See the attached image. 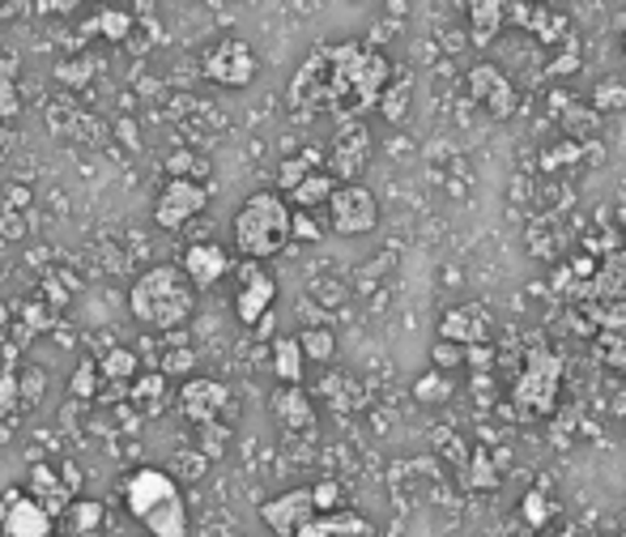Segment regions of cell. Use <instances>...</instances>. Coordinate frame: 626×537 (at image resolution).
I'll return each instance as SVG.
<instances>
[{
  "instance_id": "cell-9",
  "label": "cell",
  "mask_w": 626,
  "mask_h": 537,
  "mask_svg": "<svg viewBox=\"0 0 626 537\" xmlns=\"http://www.w3.org/2000/svg\"><path fill=\"white\" fill-rule=\"evenodd\" d=\"M367 158H371V133H367V124H363V120H345L341 133L333 137V146H329V175H333L337 184H354V180L363 175Z\"/></svg>"
},
{
  "instance_id": "cell-10",
  "label": "cell",
  "mask_w": 626,
  "mask_h": 537,
  "mask_svg": "<svg viewBox=\"0 0 626 537\" xmlns=\"http://www.w3.org/2000/svg\"><path fill=\"white\" fill-rule=\"evenodd\" d=\"M0 534L4 537H56V521L26 495L4 490L0 495Z\"/></svg>"
},
{
  "instance_id": "cell-29",
  "label": "cell",
  "mask_w": 626,
  "mask_h": 537,
  "mask_svg": "<svg viewBox=\"0 0 626 537\" xmlns=\"http://www.w3.org/2000/svg\"><path fill=\"white\" fill-rule=\"evenodd\" d=\"M98 376L102 380H137V354L133 350H111L98 363Z\"/></svg>"
},
{
  "instance_id": "cell-24",
  "label": "cell",
  "mask_w": 626,
  "mask_h": 537,
  "mask_svg": "<svg viewBox=\"0 0 626 537\" xmlns=\"http://www.w3.org/2000/svg\"><path fill=\"white\" fill-rule=\"evenodd\" d=\"M597 354H601V363H610L614 371H626V316L597 329Z\"/></svg>"
},
{
  "instance_id": "cell-26",
  "label": "cell",
  "mask_w": 626,
  "mask_h": 537,
  "mask_svg": "<svg viewBox=\"0 0 626 537\" xmlns=\"http://www.w3.org/2000/svg\"><path fill=\"white\" fill-rule=\"evenodd\" d=\"M298 350L311 363H329L337 354V338H333V329H303L298 333Z\"/></svg>"
},
{
  "instance_id": "cell-31",
  "label": "cell",
  "mask_w": 626,
  "mask_h": 537,
  "mask_svg": "<svg viewBox=\"0 0 626 537\" xmlns=\"http://www.w3.org/2000/svg\"><path fill=\"white\" fill-rule=\"evenodd\" d=\"M69 392H73V396H86V401H90V396H98V363H95V358H86V363L73 371Z\"/></svg>"
},
{
  "instance_id": "cell-37",
  "label": "cell",
  "mask_w": 626,
  "mask_h": 537,
  "mask_svg": "<svg viewBox=\"0 0 626 537\" xmlns=\"http://www.w3.org/2000/svg\"><path fill=\"white\" fill-rule=\"evenodd\" d=\"M0 410H17V380L9 371L0 376Z\"/></svg>"
},
{
  "instance_id": "cell-20",
  "label": "cell",
  "mask_w": 626,
  "mask_h": 537,
  "mask_svg": "<svg viewBox=\"0 0 626 537\" xmlns=\"http://www.w3.org/2000/svg\"><path fill=\"white\" fill-rule=\"evenodd\" d=\"M273 414H278V423L286 431H311L316 427V410H311L307 392L298 389V385H286V389L273 396Z\"/></svg>"
},
{
  "instance_id": "cell-40",
  "label": "cell",
  "mask_w": 626,
  "mask_h": 537,
  "mask_svg": "<svg viewBox=\"0 0 626 537\" xmlns=\"http://www.w3.org/2000/svg\"><path fill=\"white\" fill-rule=\"evenodd\" d=\"M623 48H626V39H623Z\"/></svg>"
},
{
  "instance_id": "cell-7",
  "label": "cell",
  "mask_w": 626,
  "mask_h": 537,
  "mask_svg": "<svg viewBox=\"0 0 626 537\" xmlns=\"http://www.w3.org/2000/svg\"><path fill=\"white\" fill-rule=\"evenodd\" d=\"M205 205H209V188L188 180V175H175V180H167V188L154 200V222L162 231H180V227L193 222Z\"/></svg>"
},
{
  "instance_id": "cell-28",
  "label": "cell",
  "mask_w": 626,
  "mask_h": 537,
  "mask_svg": "<svg viewBox=\"0 0 626 537\" xmlns=\"http://www.w3.org/2000/svg\"><path fill=\"white\" fill-rule=\"evenodd\" d=\"M311 171H320V154H316V149H303L298 158H286V162H282V171H278V188H286L290 193V188H294L303 175H311Z\"/></svg>"
},
{
  "instance_id": "cell-15",
  "label": "cell",
  "mask_w": 626,
  "mask_h": 537,
  "mask_svg": "<svg viewBox=\"0 0 626 537\" xmlns=\"http://www.w3.org/2000/svg\"><path fill=\"white\" fill-rule=\"evenodd\" d=\"M439 338H443V342H456V345L490 342V312H486L482 303H461V307L443 312Z\"/></svg>"
},
{
  "instance_id": "cell-34",
  "label": "cell",
  "mask_w": 626,
  "mask_h": 537,
  "mask_svg": "<svg viewBox=\"0 0 626 537\" xmlns=\"http://www.w3.org/2000/svg\"><path fill=\"white\" fill-rule=\"evenodd\" d=\"M520 512H525V525L529 529H541L545 521H550V508H545V495H525V503H520Z\"/></svg>"
},
{
  "instance_id": "cell-3",
  "label": "cell",
  "mask_w": 626,
  "mask_h": 537,
  "mask_svg": "<svg viewBox=\"0 0 626 537\" xmlns=\"http://www.w3.org/2000/svg\"><path fill=\"white\" fill-rule=\"evenodd\" d=\"M124 508L142 521L149 537H188V503L167 469H133L124 478Z\"/></svg>"
},
{
  "instance_id": "cell-38",
  "label": "cell",
  "mask_w": 626,
  "mask_h": 537,
  "mask_svg": "<svg viewBox=\"0 0 626 537\" xmlns=\"http://www.w3.org/2000/svg\"><path fill=\"white\" fill-rule=\"evenodd\" d=\"M188 367H193V354H188V350L167 354V376H171V371H188Z\"/></svg>"
},
{
  "instance_id": "cell-36",
  "label": "cell",
  "mask_w": 626,
  "mask_h": 537,
  "mask_svg": "<svg viewBox=\"0 0 626 537\" xmlns=\"http://www.w3.org/2000/svg\"><path fill=\"white\" fill-rule=\"evenodd\" d=\"M341 499V487L337 483H316L311 487V503H316V512H333Z\"/></svg>"
},
{
  "instance_id": "cell-35",
  "label": "cell",
  "mask_w": 626,
  "mask_h": 537,
  "mask_svg": "<svg viewBox=\"0 0 626 537\" xmlns=\"http://www.w3.org/2000/svg\"><path fill=\"white\" fill-rule=\"evenodd\" d=\"M434 367H439V371H452V367H456V363H465V345H456V342H443V338H439V345H434Z\"/></svg>"
},
{
  "instance_id": "cell-32",
  "label": "cell",
  "mask_w": 626,
  "mask_h": 537,
  "mask_svg": "<svg viewBox=\"0 0 626 537\" xmlns=\"http://www.w3.org/2000/svg\"><path fill=\"white\" fill-rule=\"evenodd\" d=\"M414 396H418V401H447V396H452V380H447L443 371H431V376H422V380L414 385Z\"/></svg>"
},
{
  "instance_id": "cell-30",
  "label": "cell",
  "mask_w": 626,
  "mask_h": 537,
  "mask_svg": "<svg viewBox=\"0 0 626 537\" xmlns=\"http://www.w3.org/2000/svg\"><path fill=\"white\" fill-rule=\"evenodd\" d=\"M162 396H167V376H142V380L133 385V401L145 405V410H158Z\"/></svg>"
},
{
  "instance_id": "cell-25",
  "label": "cell",
  "mask_w": 626,
  "mask_h": 537,
  "mask_svg": "<svg viewBox=\"0 0 626 537\" xmlns=\"http://www.w3.org/2000/svg\"><path fill=\"white\" fill-rule=\"evenodd\" d=\"M303 367H307V358H303V350H298V338H278V342H273V371H278V380H282V385H298V380H303Z\"/></svg>"
},
{
  "instance_id": "cell-39",
  "label": "cell",
  "mask_w": 626,
  "mask_h": 537,
  "mask_svg": "<svg viewBox=\"0 0 626 537\" xmlns=\"http://www.w3.org/2000/svg\"><path fill=\"white\" fill-rule=\"evenodd\" d=\"M0 115H17V95H13V86H9V82L0 86Z\"/></svg>"
},
{
  "instance_id": "cell-12",
  "label": "cell",
  "mask_w": 626,
  "mask_h": 537,
  "mask_svg": "<svg viewBox=\"0 0 626 537\" xmlns=\"http://www.w3.org/2000/svg\"><path fill=\"white\" fill-rule=\"evenodd\" d=\"M273 298H278V282L260 269V260H247L240 273V294H235V312H240L243 325L256 329L273 312Z\"/></svg>"
},
{
  "instance_id": "cell-11",
  "label": "cell",
  "mask_w": 626,
  "mask_h": 537,
  "mask_svg": "<svg viewBox=\"0 0 626 537\" xmlns=\"http://www.w3.org/2000/svg\"><path fill=\"white\" fill-rule=\"evenodd\" d=\"M469 98L494 120H507L516 111V86L499 64H474L469 69Z\"/></svg>"
},
{
  "instance_id": "cell-1",
  "label": "cell",
  "mask_w": 626,
  "mask_h": 537,
  "mask_svg": "<svg viewBox=\"0 0 626 537\" xmlns=\"http://www.w3.org/2000/svg\"><path fill=\"white\" fill-rule=\"evenodd\" d=\"M392 77V64L371 44H324L316 48L290 77L286 102L294 115H333L363 120Z\"/></svg>"
},
{
  "instance_id": "cell-14",
  "label": "cell",
  "mask_w": 626,
  "mask_h": 537,
  "mask_svg": "<svg viewBox=\"0 0 626 537\" xmlns=\"http://www.w3.org/2000/svg\"><path fill=\"white\" fill-rule=\"evenodd\" d=\"M316 516V503H311V487H294L278 499H269L260 508V521L273 529L278 537H294L307 521Z\"/></svg>"
},
{
  "instance_id": "cell-13",
  "label": "cell",
  "mask_w": 626,
  "mask_h": 537,
  "mask_svg": "<svg viewBox=\"0 0 626 537\" xmlns=\"http://www.w3.org/2000/svg\"><path fill=\"white\" fill-rule=\"evenodd\" d=\"M231 405V389L222 380H188L180 389V410L196 427H213Z\"/></svg>"
},
{
  "instance_id": "cell-27",
  "label": "cell",
  "mask_w": 626,
  "mask_h": 537,
  "mask_svg": "<svg viewBox=\"0 0 626 537\" xmlns=\"http://www.w3.org/2000/svg\"><path fill=\"white\" fill-rule=\"evenodd\" d=\"M461 474H465V483L469 487H478V490H490V487H499V474H494V461H490V452H474L465 465H461Z\"/></svg>"
},
{
  "instance_id": "cell-23",
  "label": "cell",
  "mask_w": 626,
  "mask_h": 537,
  "mask_svg": "<svg viewBox=\"0 0 626 537\" xmlns=\"http://www.w3.org/2000/svg\"><path fill=\"white\" fill-rule=\"evenodd\" d=\"M409 98H414V82H409V73H392L388 77V86L380 90V111H384V120L392 124H401L405 115H409Z\"/></svg>"
},
{
  "instance_id": "cell-33",
  "label": "cell",
  "mask_w": 626,
  "mask_h": 537,
  "mask_svg": "<svg viewBox=\"0 0 626 537\" xmlns=\"http://www.w3.org/2000/svg\"><path fill=\"white\" fill-rule=\"evenodd\" d=\"M95 30H102L107 39H124V35L133 30V17H128V13H120V9H107V13L95 22Z\"/></svg>"
},
{
  "instance_id": "cell-18",
  "label": "cell",
  "mask_w": 626,
  "mask_h": 537,
  "mask_svg": "<svg viewBox=\"0 0 626 537\" xmlns=\"http://www.w3.org/2000/svg\"><path fill=\"white\" fill-rule=\"evenodd\" d=\"M56 537H107V508L98 499H73L56 516Z\"/></svg>"
},
{
  "instance_id": "cell-2",
  "label": "cell",
  "mask_w": 626,
  "mask_h": 537,
  "mask_svg": "<svg viewBox=\"0 0 626 537\" xmlns=\"http://www.w3.org/2000/svg\"><path fill=\"white\" fill-rule=\"evenodd\" d=\"M128 307L154 333H171L180 325H188L196 312V286L180 265H154L128 291Z\"/></svg>"
},
{
  "instance_id": "cell-21",
  "label": "cell",
  "mask_w": 626,
  "mask_h": 537,
  "mask_svg": "<svg viewBox=\"0 0 626 537\" xmlns=\"http://www.w3.org/2000/svg\"><path fill=\"white\" fill-rule=\"evenodd\" d=\"M503 0H469V39L478 48H490L503 30Z\"/></svg>"
},
{
  "instance_id": "cell-8",
  "label": "cell",
  "mask_w": 626,
  "mask_h": 537,
  "mask_svg": "<svg viewBox=\"0 0 626 537\" xmlns=\"http://www.w3.org/2000/svg\"><path fill=\"white\" fill-rule=\"evenodd\" d=\"M205 77H209L213 86L243 90V86L256 77V51L247 48L243 39H222L218 48L205 51Z\"/></svg>"
},
{
  "instance_id": "cell-19",
  "label": "cell",
  "mask_w": 626,
  "mask_h": 537,
  "mask_svg": "<svg viewBox=\"0 0 626 537\" xmlns=\"http://www.w3.org/2000/svg\"><path fill=\"white\" fill-rule=\"evenodd\" d=\"M26 495H30V499H35V503L48 512L51 521H56V516H60V512L73 503V490H69V483H64V478H60L51 465H35V469H30Z\"/></svg>"
},
{
  "instance_id": "cell-17",
  "label": "cell",
  "mask_w": 626,
  "mask_h": 537,
  "mask_svg": "<svg viewBox=\"0 0 626 537\" xmlns=\"http://www.w3.org/2000/svg\"><path fill=\"white\" fill-rule=\"evenodd\" d=\"M294 537H380V534H376V525L363 512L333 508V512H316Z\"/></svg>"
},
{
  "instance_id": "cell-4",
  "label": "cell",
  "mask_w": 626,
  "mask_h": 537,
  "mask_svg": "<svg viewBox=\"0 0 626 537\" xmlns=\"http://www.w3.org/2000/svg\"><path fill=\"white\" fill-rule=\"evenodd\" d=\"M290 209L282 193H251L235 213V247L243 260H273L278 252H286L290 235Z\"/></svg>"
},
{
  "instance_id": "cell-5",
  "label": "cell",
  "mask_w": 626,
  "mask_h": 537,
  "mask_svg": "<svg viewBox=\"0 0 626 537\" xmlns=\"http://www.w3.org/2000/svg\"><path fill=\"white\" fill-rule=\"evenodd\" d=\"M559 392H563V358L545 345H532L529 358H525V371L516 376L512 385V405L520 418H545L554 414L559 405Z\"/></svg>"
},
{
  "instance_id": "cell-6",
  "label": "cell",
  "mask_w": 626,
  "mask_h": 537,
  "mask_svg": "<svg viewBox=\"0 0 626 537\" xmlns=\"http://www.w3.org/2000/svg\"><path fill=\"white\" fill-rule=\"evenodd\" d=\"M324 209H329V222H333L337 235H367L380 222V200H376L371 188H363L358 180L354 184H337Z\"/></svg>"
},
{
  "instance_id": "cell-16",
  "label": "cell",
  "mask_w": 626,
  "mask_h": 537,
  "mask_svg": "<svg viewBox=\"0 0 626 537\" xmlns=\"http://www.w3.org/2000/svg\"><path fill=\"white\" fill-rule=\"evenodd\" d=\"M180 269L188 273V282H193L196 291H209V286H218V282L231 273V256H226V247L222 244L200 240V244H193L188 252H184Z\"/></svg>"
},
{
  "instance_id": "cell-22",
  "label": "cell",
  "mask_w": 626,
  "mask_h": 537,
  "mask_svg": "<svg viewBox=\"0 0 626 537\" xmlns=\"http://www.w3.org/2000/svg\"><path fill=\"white\" fill-rule=\"evenodd\" d=\"M333 188H337V180H333L329 171H311V175H303V180L290 188V200H294L298 209H320V205H329Z\"/></svg>"
}]
</instances>
